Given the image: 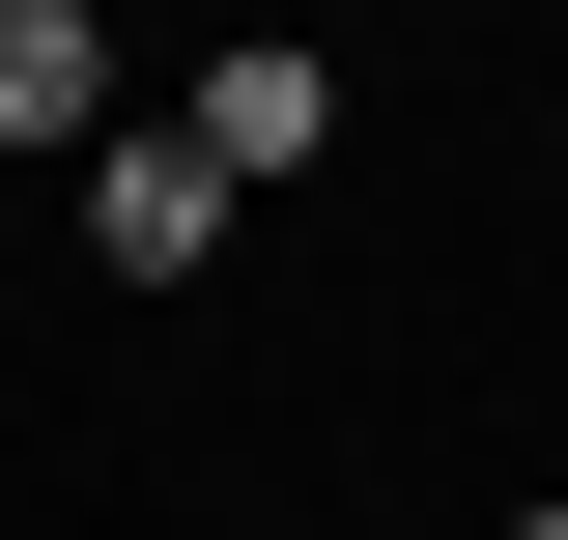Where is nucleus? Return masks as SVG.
Wrapping results in <instances>:
<instances>
[{
	"label": "nucleus",
	"mask_w": 568,
	"mask_h": 540,
	"mask_svg": "<svg viewBox=\"0 0 568 540\" xmlns=\"http://www.w3.org/2000/svg\"><path fill=\"white\" fill-rule=\"evenodd\" d=\"M484 540H568V483H540V512H484Z\"/></svg>",
	"instance_id": "20e7f679"
},
{
	"label": "nucleus",
	"mask_w": 568,
	"mask_h": 540,
	"mask_svg": "<svg viewBox=\"0 0 568 540\" xmlns=\"http://www.w3.org/2000/svg\"><path fill=\"white\" fill-rule=\"evenodd\" d=\"M171 142H200L227 200H313V171H342V58H313V29H227V58H200V114H171Z\"/></svg>",
	"instance_id": "f03ea898"
},
{
	"label": "nucleus",
	"mask_w": 568,
	"mask_h": 540,
	"mask_svg": "<svg viewBox=\"0 0 568 540\" xmlns=\"http://www.w3.org/2000/svg\"><path fill=\"white\" fill-rule=\"evenodd\" d=\"M227 228H256V200H227L171 114H114V142H85V284H142V313H171V284H227Z\"/></svg>",
	"instance_id": "f257e3e1"
},
{
	"label": "nucleus",
	"mask_w": 568,
	"mask_h": 540,
	"mask_svg": "<svg viewBox=\"0 0 568 540\" xmlns=\"http://www.w3.org/2000/svg\"><path fill=\"white\" fill-rule=\"evenodd\" d=\"M0 142H29V171L114 142V0H0Z\"/></svg>",
	"instance_id": "7ed1b4c3"
}]
</instances>
